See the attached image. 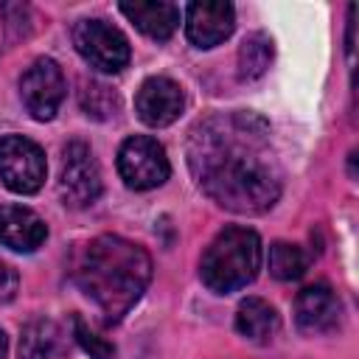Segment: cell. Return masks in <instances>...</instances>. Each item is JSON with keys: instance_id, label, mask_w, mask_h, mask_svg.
I'll return each instance as SVG.
<instances>
[{"instance_id": "1", "label": "cell", "mask_w": 359, "mask_h": 359, "mask_svg": "<svg viewBox=\"0 0 359 359\" xmlns=\"http://www.w3.org/2000/svg\"><path fill=\"white\" fill-rule=\"evenodd\" d=\"M199 188L233 213H264L280 196V171L266 149V123L250 112L199 123L188 143Z\"/></svg>"}, {"instance_id": "2", "label": "cell", "mask_w": 359, "mask_h": 359, "mask_svg": "<svg viewBox=\"0 0 359 359\" xmlns=\"http://www.w3.org/2000/svg\"><path fill=\"white\" fill-rule=\"evenodd\" d=\"M73 278L98 306L104 320L118 323L146 292L151 280V258L140 244L104 233L81 247Z\"/></svg>"}, {"instance_id": "3", "label": "cell", "mask_w": 359, "mask_h": 359, "mask_svg": "<svg viewBox=\"0 0 359 359\" xmlns=\"http://www.w3.org/2000/svg\"><path fill=\"white\" fill-rule=\"evenodd\" d=\"M261 238L250 227H224L208 244L199 261L202 283L216 294H230L255 280L261 269Z\"/></svg>"}, {"instance_id": "4", "label": "cell", "mask_w": 359, "mask_h": 359, "mask_svg": "<svg viewBox=\"0 0 359 359\" xmlns=\"http://www.w3.org/2000/svg\"><path fill=\"white\" fill-rule=\"evenodd\" d=\"M73 45L79 56L101 73L123 70L132 56L129 39L104 20H79L73 25Z\"/></svg>"}, {"instance_id": "5", "label": "cell", "mask_w": 359, "mask_h": 359, "mask_svg": "<svg viewBox=\"0 0 359 359\" xmlns=\"http://www.w3.org/2000/svg\"><path fill=\"white\" fill-rule=\"evenodd\" d=\"M118 174L132 191H149L168 180L171 165L163 143L149 135H132L118 149Z\"/></svg>"}, {"instance_id": "6", "label": "cell", "mask_w": 359, "mask_h": 359, "mask_svg": "<svg viewBox=\"0 0 359 359\" xmlns=\"http://www.w3.org/2000/svg\"><path fill=\"white\" fill-rule=\"evenodd\" d=\"M45 174H48L45 151L34 140L22 135L0 137V180L8 191L20 196L36 194L45 182Z\"/></svg>"}, {"instance_id": "7", "label": "cell", "mask_w": 359, "mask_h": 359, "mask_svg": "<svg viewBox=\"0 0 359 359\" xmlns=\"http://www.w3.org/2000/svg\"><path fill=\"white\" fill-rule=\"evenodd\" d=\"M59 196L67 208H87L101 196V171L84 140H70L62 151Z\"/></svg>"}, {"instance_id": "8", "label": "cell", "mask_w": 359, "mask_h": 359, "mask_svg": "<svg viewBox=\"0 0 359 359\" xmlns=\"http://www.w3.org/2000/svg\"><path fill=\"white\" fill-rule=\"evenodd\" d=\"M65 93H67V84H65L62 67L48 56H39L20 79V98L31 112V118L36 121H50L59 112Z\"/></svg>"}, {"instance_id": "9", "label": "cell", "mask_w": 359, "mask_h": 359, "mask_svg": "<svg viewBox=\"0 0 359 359\" xmlns=\"http://www.w3.org/2000/svg\"><path fill=\"white\" fill-rule=\"evenodd\" d=\"M236 28V11L227 0H202L185 8V36L191 45L208 50L222 45Z\"/></svg>"}, {"instance_id": "10", "label": "cell", "mask_w": 359, "mask_h": 359, "mask_svg": "<svg viewBox=\"0 0 359 359\" xmlns=\"http://www.w3.org/2000/svg\"><path fill=\"white\" fill-rule=\"evenodd\" d=\"M185 109V95L177 81L168 76H151L140 84L135 95V112L146 126H168L174 123Z\"/></svg>"}, {"instance_id": "11", "label": "cell", "mask_w": 359, "mask_h": 359, "mask_svg": "<svg viewBox=\"0 0 359 359\" xmlns=\"http://www.w3.org/2000/svg\"><path fill=\"white\" fill-rule=\"evenodd\" d=\"M339 300L325 283L306 286L294 300V323L303 334H328L339 323Z\"/></svg>"}, {"instance_id": "12", "label": "cell", "mask_w": 359, "mask_h": 359, "mask_svg": "<svg viewBox=\"0 0 359 359\" xmlns=\"http://www.w3.org/2000/svg\"><path fill=\"white\" fill-rule=\"evenodd\" d=\"M48 238L45 222L22 205H0V244L14 252H34Z\"/></svg>"}, {"instance_id": "13", "label": "cell", "mask_w": 359, "mask_h": 359, "mask_svg": "<svg viewBox=\"0 0 359 359\" xmlns=\"http://www.w3.org/2000/svg\"><path fill=\"white\" fill-rule=\"evenodd\" d=\"M121 14L135 22L137 31H143L151 39H168L180 25V6L165 0H135L121 3Z\"/></svg>"}, {"instance_id": "14", "label": "cell", "mask_w": 359, "mask_h": 359, "mask_svg": "<svg viewBox=\"0 0 359 359\" xmlns=\"http://www.w3.org/2000/svg\"><path fill=\"white\" fill-rule=\"evenodd\" d=\"M280 328V317L275 306L264 297H244L236 309V331L250 342H269Z\"/></svg>"}, {"instance_id": "15", "label": "cell", "mask_w": 359, "mask_h": 359, "mask_svg": "<svg viewBox=\"0 0 359 359\" xmlns=\"http://www.w3.org/2000/svg\"><path fill=\"white\" fill-rule=\"evenodd\" d=\"M272 39L264 31H255L250 36H244L241 48H238V79L241 81H252L261 79L272 62Z\"/></svg>"}, {"instance_id": "16", "label": "cell", "mask_w": 359, "mask_h": 359, "mask_svg": "<svg viewBox=\"0 0 359 359\" xmlns=\"http://www.w3.org/2000/svg\"><path fill=\"white\" fill-rule=\"evenodd\" d=\"M59 342V328L50 320H31L20 337V359H50Z\"/></svg>"}, {"instance_id": "17", "label": "cell", "mask_w": 359, "mask_h": 359, "mask_svg": "<svg viewBox=\"0 0 359 359\" xmlns=\"http://www.w3.org/2000/svg\"><path fill=\"white\" fill-rule=\"evenodd\" d=\"M306 266H309L306 252L297 244L275 241L269 247V272H272V278H278V280H297V278H303Z\"/></svg>"}, {"instance_id": "18", "label": "cell", "mask_w": 359, "mask_h": 359, "mask_svg": "<svg viewBox=\"0 0 359 359\" xmlns=\"http://www.w3.org/2000/svg\"><path fill=\"white\" fill-rule=\"evenodd\" d=\"M81 109L93 118H109V115L118 112V95L107 84L90 81L81 90Z\"/></svg>"}, {"instance_id": "19", "label": "cell", "mask_w": 359, "mask_h": 359, "mask_svg": "<svg viewBox=\"0 0 359 359\" xmlns=\"http://www.w3.org/2000/svg\"><path fill=\"white\" fill-rule=\"evenodd\" d=\"M73 337L84 348V353H90V359H115V345L107 342L104 337H98L79 314L73 317Z\"/></svg>"}, {"instance_id": "20", "label": "cell", "mask_w": 359, "mask_h": 359, "mask_svg": "<svg viewBox=\"0 0 359 359\" xmlns=\"http://www.w3.org/2000/svg\"><path fill=\"white\" fill-rule=\"evenodd\" d=\"M17 283H20V278H17L14 266L0 261V303H8L17 294Z\"/></svg>"}, {"instance_id": "21", "label": "cell", "mask_w": 359, "mask_h": 359, "mask_svg": "<svg viewBox=\"0 0 359 359\" xmlns=\"http://www.w3.org/2000/svg\"><path fill=\"white\" fill-rule=\"evenodd\" d=\"M353 14H356V6L348 8V56H353Z\"/></svg>"}, {"instance_id": "22", "label": "cell", "mask_w": 359, "mask_h": 359, "mask_svg": "<svg viewBox=\"0 0 359 359\" xmlns=\"http://www.w3.org/2000/svg\"><path fill=\"white\" fill-rule=\"evenodd\" d=\"M6 353H8V339H6V334L0 331V359H6Z\"/></svg>"}]
</instances>
